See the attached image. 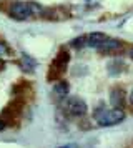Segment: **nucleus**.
Instances as JSON below:
<instances>
[{
  "label": "nucleus",
  "mask_w": 133,
  "mask_h": 148,
  "mask_svg": "<svg viewBox=\"0 0 133 148\" xmlns=\"http://www.w3.org/2000/svg\"><path fill=\"white\" fill-rule=\"evenodd\" d=\"M45 12L35 2H12L8 7V15L15 20H27L35 15H42Z\"/></svg>",
  "instance_id": "1"
},
{
  "label": "nucleus",
  "mask_w": 133,
  "mask_h": 148,
  "mask_svg": "<svg viewBox=\"0 0 133 148\" xmlns=\"http://www.w3.org/2000/svg\"><path fill=\"white\" fill-rule=\"evenodd\" d=\"M95 118L100 127H112V125H117L125 120V112L121 108H112V110L98 108L95 112Z\"/></svg>",
  "instance_id": "2"
},
{
  "label": "nucleus",
  "mask_w": 133,
  "mask_h": 148,
  "mask_svg": "<svg viewBox=\"0 0 133 148\" xmlns=\"http://www.w3.org/2000/svg\"><path fill=\"white\" fill-rule=\"evenodd\" d=\"M62 108L70 116H83L86 113V110H88L86 103L82 98H78V97H66L63 100V103H62Z\"/></svg>",
  "instance_id": "3"
},
{
  "label": "nucleus",
  "mask_w": 133,
  "mask_h": 148,
  "mask_svg": "<svg viewBox=\"0 0 133 148\" xmlns=\"http://www.w3.org/2000/svg\"><path fill=\"white\" fill-rule=\"evenodd\" d=\"M70 62V53L66 52L65 48H62L57 57H55V60L52 62V65H50V75H57V73H62V72H65L66 68V63ZM48 75V77H50Z\"/></svg>",
  "instance_id": "4"
},
{
  "label": "nucleus",
  "mask_w": 133,
  "mask_h": 148,
  "mask_svg": "<svg viewBox=\"0 0 133 148\" xmlns=\"http://www.w3.org/2000/svg\"><path fill=\"white\" fill-rule=\"evenodd\" d=\"M120 48H121V42L117 40V38H108V37H106L105 40L97 47V50L103 52V53H108V52H117Z\"/></svg>",
  "instance_id": "5"
},
{
  "label": "nucleus",
  "mask_w": 133,
  "mask_h": 148,
  "mask_svg": "<svg viewBox=\"0 0 133 148\" xmlns=\"http://www.w3.org/2000/svg\"><path fill=\"white\" fill-rule=\"evenodd\" d=\"M110 103H112L115 108H123V103H125V93L121 88H113L112 93H110Z\"/></svg>",
  "instance_id": "6"
},
{
  "label": "nucleus",
  "mask_w": 133,
  "mask_h": 148,
  "mask_svg": "<svg viewBox=\"0 0 133 148\" xmlns=\"http://www.w3.org/2000/svg\"><path fill=\"white\" fill-rule=\"evenodd\" d=\"M86 37V47H93L97 48L101 43V42L106 38L105 34H100V32H95V34H90V35H85Z\"/></svg>",
  "instance_id": "7"
},
{
  "label": "nucleus",
  "mask_w": 133,
  "mask_h": 148,
  "mask_svg": "<svg viewBox=\"0 0 133 148\" xmlns=\"http://www.w3.org/2000/svg\"><path fill=\"white\" fill-rule=\"evenodd\" d=\"M53 92H55V95H58L60 98H66V95L70 92V85L65 80H58L53 85Z\"/></svg>",
  "instance_id": "8"
},
{
  "label": "nucleus",
  "mask_w": 133,
  "mask_h": 148,
  "mask_svg": "<svg viewBox=\"0 0 133 148\" xmlns=\"http://www.w3.org/2000/svg\"><path fill=\"white\" fill-rule=\"evenodd\" d=\"M121 67H123V63H121L120 60H115V62H112V63L108 65V72H110V75H117V73L121 72Z\"/></svg>",
  "instance_id": "9"
},
{
  "label": "nucleus",
  "mask_w": 133,
  "mask_h": 148,
  "mask_svg": "<svg viewBox=\"0 0 133 148\" xmlns=\"http://www.w3.org/2000/svg\"><path fill=\"white\" fill-rule=\"evenodd\" d=\"M22 60H23V65H22V67H23V70H28V72H32L33 67H35V62H33L30 57H27V55H23V58H22Z\"/></svg>",
  "instance_id": "10"
},
{
  "label": "nucleus",
  "mask_w": 133,
  "mask_h": 148,
  "mask_svg": "<svg viewBox=\"0 0 133 148\" xmlns=\"http://www.w3.org/2000/svg\"><path fill=\"white\" fill-rule=\"evenodd\" d=\"M86 45V37L83 35V37H77L75 40H72V47L75 48H80V47H85Z\"/></svg>",
  "instance_id": "11"
},
{
  "label": "nucleus",
  "mask_w": 133,
  "mask_h": 148,
  "mask_svg": "<svg viewBox=\"0 0 133 148\" xmlns=\"http://www.w3.org/2000/svg\"><path fill=\"white\" fill-rule=\"evenodd\" d=\"M10 53V48H8V45H7L5 42L0 40V57H5V55Z\"/></svg>",
  "instance_id": "12"
},
{
  "label": "nucleus",
  "mask_w": 133,
  "mask_h": 148,
  "mask_svg": "<svg viewBox=\"0 0 133 148\" xmlns=\"http://www.w3.org/2000/svg\"><path fill=\"white\" fill-rule=\"evenodd\" d=\"M128 101H130V105L133 107V88H132V92H130V95H128Z\"/></svg>",
  "instance_id": "13"
},
{
  "label": "nucleus",
  "mask_w": 133,
  "mask_h": 148,
  "mask_svg": "<svg viewBox=\"0 0 133 148\" xmlns=\"http://www.w3.org/2000/svg\"><path fill=\"white\" fill-rule=\"evenodd\" d=\"M3 128H5V121L0 118V130H3Z\"/></svg>",
  "instance_id": "14"
},
{
  "label": "nucleus",
  "mask_w": 133,
  "mask_h": 148,
  "mask_svg": "<svg viewBox=\"0 0 133 148\" xmlns=\"http://www.w3.org/2000/svg\"><path fill=\"white\" fill-rule=\"evenodd\" d=\"M128 55H130V58L133 60V48H130V52H128Z\"/></svg>",
  "instance_id": "15"
},
{
  "label": "nucleus",
  "mask_w": 133,
  "mask_h": 148,
  "mask_svg": "<svg viewBox=\"0 0 133 148\" xmlns=\"http://www.w3.org/2000/svg\"><path fill=\"white\" fill-rule=\"evenodd\" d=\"M0 70H3V62H0Z\"/></svg>",
  "instance_id": "16"
},
{
  "label": "nucleus",
  "mask_w": 133,
  "mask_h": 148,
  "mask_svg": "<svg viewBox=\"0 0 133 148\" xmlns=\"http://www.w3.org/2000/svg\"><path fill=\"white\" fill-rule=\"evenodd\" d=\"M60 148H70V147H60Z\"/></svg>",
  "instance_id": "17"
}]
</instances>
